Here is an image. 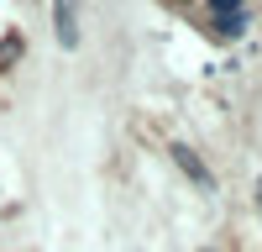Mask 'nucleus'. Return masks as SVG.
<instances>
[{
	"label": "nucleus",
	"instance_id": "2",
	"mask_svg": "<svg viewBox=\"0 0 262 252\" xmlns=\"http://www.w3.org/2000/svg\"><path fill=\"white\" fill-rule=\"evenodd\" d=\"M173 163H179V168H184V174L200 184V189H210V184H215V179H210V168H205V158L194 153L189 142H173Z\"/></svg>",
	"mask_w": 262,
	"mask_h": 252
},
{
	"label": "nucleus",
	"instance_id": "1",
	"mask_svg": "<svg viewBox=\"0 0 262 252\" xmlns=\"http://www.w3.org/2000/svg\"><path fill=\"white\" fill-rule=\"evenodd\" d=\"M53 21L63 48H79V0H53Z\"/></svg>",
	"mask_w": 262,
	"mask_h": 252
},
{
	"label": "nucleus",
	"instance_id": "3",
	"mask_svg": "<svg viewBox=\"0 0 262 252\" xmlns=\"http://www.w3.org/2000/svg\"><path fill=\"white\" fill-rule=\"evenodd\" d=\"M210 6H215V21H231V16H242L247 0H210Z\"/></svg>",
	"mask_w": 262,
	"mask_h": 252
}]
</instances>
